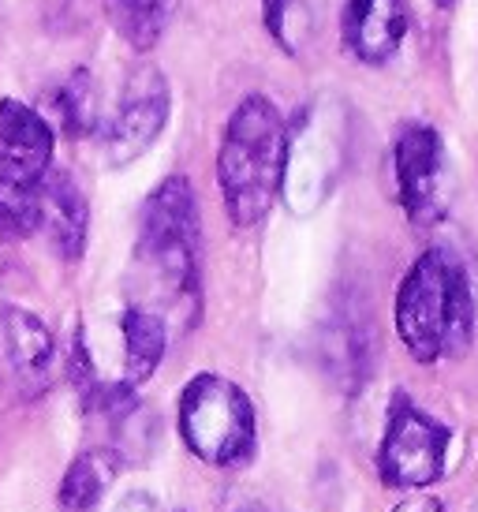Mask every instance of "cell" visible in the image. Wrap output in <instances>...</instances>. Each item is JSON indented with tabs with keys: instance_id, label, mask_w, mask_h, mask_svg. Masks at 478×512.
I'll list each match as a JSON object with an SVG mask.
<instances>
[{
	"instance_id": "cell-1",
	"label": "cell",
	"mask_w": 478,
	"mask_h": 512,
	"mask_svg": "<svg viewBox=\"0 0 478 512\" xmlns=\"http://www.w3.org/2000/svg\"><path fill=\"white\" fill-rule=\"evenodd\" d=\"M396 337L415 363L456 359L475 337V288L449 247H430L396 288Z\"/></svg>"
},
{
	"instance_id": "cell-2",
	"label": "cell",
	"mask_w": 478,
	"mask_h": 512,
	"mask_svg": "<svg viewBox=\"0 0 478 512\" xmlns=\"http://www.w3.org/2000/svg\"><path fill=\"white\" fill-rule=\"evenodd\" d=\"M288 172V128L266 94L239 101L217 150V187L236 228H254L277 206Z\"/></svg>"
},
{
	"instance_id": "cell-3",
	"label": "cell",
	"mask_w": 478,
	"mask_h": 512,
	"mask_svg": "<svg viewBox=\"0 0 478 512\" xmlns=\"http://www.w3.org/2000/svg\"><path fill=\"white\" fill-rule=\"evenodd\" d=\"M135 262H139L142 277L169 299L172 307L198 311L202 225H198L195 187L180 172L165 176L142 202Z\"/></svg>"
},
{
	"instance_id": "cell-4",
	"label": "cell",
	"mask_w": 478,
	"mask_h": 512,
	"mask_svg": "<svg viewBox=\"0 0 478 512\" xmlns=\"http://www.w3.org/2000/svg\"><path fill=\"white\" fill-rule=\"evenodd\" d=\"M180 438L210 468H239L254 456V404L225 374H195L180 393Z\"/></svg>"
},
{
	"instance_id": "cell-5",
	"label": "cell",
	"mask_w": 478,
	"mask_h": 512,
	"mask_svg": "<svg viewBox=\"0 0 478 512\" xmlns=\"http://www.w3.org/2000/svg\"><path fill=\"white\" fill-rule=\"evenodd\" d=\"M449 441L452 430L441 419L422 412L419 404H411L404 393H396L389 419H385V434H381L378 445L381 483L393 486V490L422 494L426 486H434L445 475Z\"/></svg>"
},
{
	"instance_id": "cell-6",
	"label": "cell",
	"mask_w": 478,
	"mask_h": 512,
	"mask_svg": "<svg viewBox=\"0 0 478 512\" xmlns=\"http://www.w3.org/2000/svg\"><path fill=\"white\" fill-rule=\"evenodd\" d=\"M169 113H172L169 79L154 64H139L135 72L127 75L113 116L101 124L105 161L113 169H124L131 161H139L161 139V131L169 124Z\"/></svg>"
},
{
	"instance_id": "cell-7",
	"label": "cell",
	"mask_w": 478,
	"mask_h": 512,
	"mask_svg": "<svg viewBox=\"0 0 478 512\" xmlns=\"http://www.w3.org/2000/svg\"><path fill=\"white\" fill-rule=\"evenodd\" d=\"M445 172L449 157L437 128L408 124L393 143V180L396 199L411 225H434L445 214Z\"/></svg>"
},
{
	"instance_id": "cell-8",
	"label": "cell",
	"mask_w": 478,
	"mask_h": 512,
	"mask_svg": "<svg viewBox=\"0 0 478 512\" xmlns=\"http://www.w3.org/2000/svg\"><path fill=\"white\" fill-rule=\"evenodd\" d=\"M57 341L42 318L19 303H0V389L12 400H38L49 389Z\"/></svg>"
},
{
	"instance_id": "cell-9",
	"label": "cell",
	"mask_w": 478,
	"mask_h": 512,
	"mask_svg": "<svg viewBox=\"0 0 478 512\" xmlns=\"http://www.w3.org/2000/svg\"><path fill=\"white\" fill-rule=\"evenodd\" d=\"M38 232L64 262H79L90 240V202H86L79 180L68 169H53L42 176L38 187Z\"/></svg>"
},
{
	"instance_id": "cell-10",
	"label": "cell",
	"mask_w": 478,
	"mask_h": 512,
	"mask_svg": "<svg viewBox=\"0 0 478 512\" xmlns=\"http://www.w3.org/2000/svg\"><path fill=\"white\" fill-rule=\"evenodd\" d=\"M408 34V4L404 0H344L340 8V38L344 49L363 64H389L400 53Z\"/></svg>"
},
{
	"instance_id": "cell-11",
	"label": "cell",
	"mask_w": 478,
	"mask_h": 512,
	"mask_svg": "<svg viewBox=\"0 0 478 512\" xmlns=\"http://www.w3.org/2000/svg\"><path fill=\"white\" fill-rule=\"evenodd\" d=\"M53 150H57V131L49 128V120L34 105L0 98V157L30 172H49Z\"/></svg>"
},
{
	"instance_id": "cell-12",
	"label": "cell",
	"mask_w": 478,
	"mask_h": 512,
	"mask_svg": "<svg viewBox=\"0 0 478 512\" xmlns=\"http://www.w3.org/2000/svg\"><path fill=\"white\" fill-rule=\"evenodd\" d=\"M49 120V128L60 131L64 139H90L101 128L98 98H94V75L86 68L60 75L42 90V105H34Z\"/></svg>"
},
{
	"instance_id": "cell-13",
	"label": "cell",
	"mask_w": 478,
	"mask_h": 512,
	"mask_svg": "<svg viewBox=\"0 0 478 512\" xmlns=\"http://www.w3.org/2000/svg\"><path fill=\"white\" fill-rule=\"evenodd\" d=\"M120 333H124V385L139 389L142 382L154 378L169 352V322L165 314L131 303L120 314Z\"/></svg>"
},
{
	"instance_id": "cell-14",
	"label": "cell",
	"mask_w": 478,
	"mask_h": 512,
	"mask_svg": "<svg viewBox=\"0 0 478 512\" xmlns=\"http://www.w3.org/2000/svg\"><path fill=\"white\" fill-rule=\"evenodd\" d=\"M120 453L116 449H90L68 464L57 490L60 512H94L105 498V490L120 475Z\"/></svg>"
},
{
	"instance_id": "cell-15",
	"label": "cell",
	"mask_w": 478,
	"mask_h": 512,
	"mask_svg": "<svg viewBox=\"0 0 478 512\" xmlns=\"http://www.w3.org/2000/svg\"><path fill=\"white\" fill-rule=\"evenodd\" d=\"M45 172H30L0 157V240H27L38 232V187Z\"/></svg>"
},
{
	"instance_id": "cell-16",
	"label": "cell",
	"mask_w": 478,
	"mask_h": 512,
	"mask_svg": "<svg viewBox=\"0 0 478 512\" xmlns=\"http://www.w3.org/2000/svg\"><path fill=\"white\" fill-rule=\"evenodd\" d=\"M101 8L135 53H150L180 12V0H101Z\"/></svg>"
},
{
	"instance_id": "cell-17",
	"label": "cell",
	"mask_w": 478,
	"mask_h": 512,
	"mask_svg": "<svg viewBox=\"0 0 478 512\" xmlns=\"http://www.w3.org/2000/svg\"><path fill=\"white\" fill-rule=\"evenodd\" d=\"M292 12H296V0H262V23L284 53H299L292 38Z\"/></svg>"
},
{
	"instance_id": "cell-18",
	"label": "cell",
	"mask_w": 478,
	"mask_h": 512,
	"mask_svg": "<svg viewBox=\"0 0 478 512\" xmlns=\"http://www.w3.org/2000/svg\"><path fill=\"white\" fill-rule=\"evenodd\" d=\"M393 512H445V509H441V501L430 498V494H415V498L400 501Z\"/></svg>"
},
{
	"instance_id": "cell-19",
	"label": "cell",
	"mask_w": 478,
	"mask_h": 512,
	"mask_svg": "<svg viewBox=\"0 0 478 512\" xmlns=\"http://www.w3.org/2000/svg\"><path fill=\"white\" fill-rule=\"evenodd\" d=\"M437 4H441V8H445V4H452V0H437Z\"/></svg>"
},
{
	"instance_id": "cell-20",
	"label": "cell",
	"mask_w": 478,
	"mask_h": 512,
	"mask_svg": "<svg viewBox=\"0 0 478 512\" xmlns=\"http://www.w3.org/2000/svg\"><path fill=\"white\" fill-rule=\"evenodd\" d=\"M0 243H4V240H0ZM0 270H4V255H0Z\"/></svg>"
},
{
	"instance_id": "cell-21",
	"label": "cell",
	"mask_w": 478,
	"mask_h": 512,
	"mask_svg": "<svg viewBox=\"0 0 478 512\" xmlns=\"http://www.w3.org/2000/svg\"><path fill=\"white\" fill-rule=\"evenodd\" d=\"M172 512H183V509H172Z\"/></svg>"
}]
</instances>
